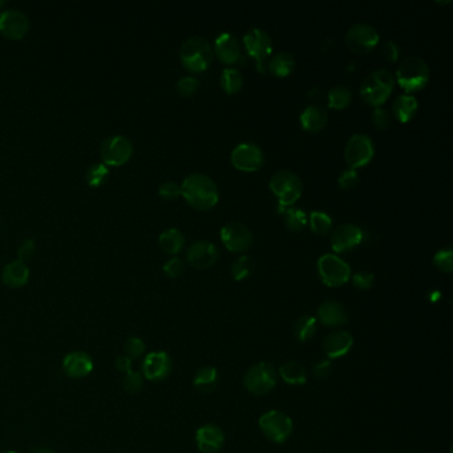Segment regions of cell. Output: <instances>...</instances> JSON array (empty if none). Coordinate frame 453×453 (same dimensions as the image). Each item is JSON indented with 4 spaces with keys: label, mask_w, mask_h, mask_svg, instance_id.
<instances>
[{
    "label": "cell",
    "mask_w": 453,
    "mask_h": 453,
    "mask_svg": "<svg viewBox=\"0 0 453 453\" xmlns=\"http://www.w3.org/2000/svg\"><path fill=\"white\" fill-rule=\"evenodd\" d=\"M181 196L192 207L200 212L212 210L219 200L217 185L209 176L201 173H193L185 178Z\"/></svg>",
    "instance_id": "cell-1"
},
{
    "label": "cell",
    "mask_w": 453,
    "mask_h": 453,
    "mask_svg": "<svg viewBox=\"0 0 453 453\" xmlns=\"http://www.w3.org/2000/svg\"><path fill=\"white\" fill-rule=\"evenodd\" d=\"M213 48L209 41L200 36H193L186 39L181 50L180 59L185 69L192 73H200L206 71L213 62Z\"/></svg>",
    "instance_id": "cell-2"
},
{
    "label": "cell",
    "mask_w": 453,
    "mask_h": 453,
    "mask_svg": "<svg viewBox=\"0 0 453 453\" xmlns=\"http://www.w3.org/2000/svg\"><path fill=\"white\" fill-rule=\"evenodd\" d=\"M400 88L408 93L419 92L429 82V67L419 56L404 59L396 69V80Z\"/></svg>",
    "instance_id": "cell-3"
},
{
    "label": "cell",
    "mask_w": 453,
    "mask_h": 453,
    "mask_svg": "<svg viewBox=\"0 0 453 453\" xmlns=\"http://www.w3.org/2000/svg\"><path fill=\"white\" fill-rule=\"evenodd\" d=\"M395 86V77L387 69L369 73L360 85V96L369 105L379 108L386 102Z\"/></svg>",
    "instance_id": "cell-4"
},
{
    "label": "cell",
    "mask_w": 453,
    "mask_h": 453,
    "mask_svg": "<svg viewBox=\"0 0 453 453\" xmlns=\"http://www.w3.org/2000/svg\"><path fill=\"white\" fill-rule=\"evenodd\" d=\"M270 190L277 196L282 206H291L302 196L301 178L290 170H278L270 178Z\"/></svg>",
    "instance_id": "cell-5"
},
{
    "label": "cell",
    "mask_w": 453,
    "mask_h": 453,
    "mask_svg": "<svg viewBox=\"0 0 453 453\" xmlns=\"http://www.w3.org/2000/svg\"><path fill=\"white\" fill-rule=\"evenodd\" d=\"M318 272L322 282L329 287H340L350 281V265L335 254H324L318 259Z\"/></svg>",
    "instance_id": "cell-6"
},
{
    "label": "cell",
    "mask_w": 453,
    "mask_h": 453,
    "mask_svg": "<svg viewBox=\"0 0 453 453\" xmlns=\"http://www.w3.org/2000/svg\"><path fill=\"white\" fill-rule=\"evenodd\" d=\"M278 380L277 371L268 362H261L248 369L243 378V386L252 395H266Z\"/></svg>",
    "instance_id": "cell-7"
},
{
    "label": "cell",
    "mask_w": 453,
    "mask_h": 453,
    "mask_svg": "<svg viewBox=\"0 0 453 453\" xmlns=\"http://www.w3.org/2000/svg\"><path fill=\"white\" fill-rule=\"evenodd\" d=\"M133 149V144L127 136H111L101 144V158L105 165L121 167L131 160Z\"/></svg>",
    "instance_id": "cell-8"
},
{
    "label": "cell",
    "mask_w": 453,
    "mask_h": 453,
    "mask_svg": "<svg viewBox=\"0 0 453 453\" xmlns=\"http://www.w3.org/2000/svg\"><path fill=\"white\" fill-rule=\"evenodd\" d=\"M259 428L270 441L284 444L293 434V420L281 411H269L259 418Z\"/></svg>",
    "instance_id": "cell-9"
},
{
    "label": "cell",
    "mask_w": 453,
    "mask_h": 453,
    "mask_svg": "<svg viewBox=\"0 0 453 453\" xmlns=\"http://www.w3.org/2000/svg\"><path fill=\"white\" fill-rule=\"evenodd\" d=\"M243 46L248 55L255 60L257 69L261 73H265L266 60L272 52V43L268 33L261 28H252L243 35Z\"/></svg>",
    "instance_id": "cell-10"
},
{
    "label": "cell",
    "mask_w": 453,
    "mask_h": 453,
    "mask_svg": "<svg viewBox=\"0 0 453 453\" xmlns=\"http://www.w3.org/2000/svg\"><path fill=\"white\" fill-rule=\"evenodd\" d=\"M373 154H375L373 142L369 136L363 133L351 136L344 149L347 165L350 169H355V170L363 168L369 164L371 160L373 158Z\"/></svg>",
    "instance_id": "cell-11"
},
{
    "label": "cell",
    "mask_w": 453,
    "mask_h": 453,
    "mask_svg": "<svg viewBox=\"0 0 453 453\" xmlns=\"http://www.w3.org/2000/svg\"><path fill=\"white\" fill-rule=\"evenodd\" d=\"M379 41L380 36L376 28L364 23L355 24L346 34V44L349 50L358 55L369 53L379 44Z\"/></svg>",
    "instance_id": "cell-12"
},
{
    "label": "cell",
    "mask_w": 453,
    "mask_h": 453,
    "mask_svg": "<svg viewBox=\"0 0 453 453\" xmlns=\"http://www.w3.org/2000/svg\"><path fill=\"white\" fill-rule=\"evenodd\" d=\"M221 239L225 248L232 252H245L252 248V230L241 222H229L221 229Z\"/></svg>",
    "instance_id": "cell-13"
},
{
    "label": "cell",
    "mask_w": 453,
    "mask_h": 453,
    "mask_svg": "<svg viewBox=\"0 0 453 453\" xmlns=\"http://www.w3.org/2000/svg\"><path fill=\"white\" fill-rule=\"evenodd\" d=\"M230 161L235 169L246 173H252L262 168L264 153L258 145L252 142H243L237 145L233 149Z\"/></svg>",
    "instance_id": "cell-14"
},
{
    "label": "cell",
    "mask_w": 453,
    "mask_h": 453,
    "mask_svg": "<svg viewBox=\"0 0 453 453\" xmlns=\"http://www.w3.org/2000/svg\"><path fill=\"white\" fill-rule=\"evenodd\" d=\"M30 30V19L19 10H4L0 12V34L12 40L24 37Z\"/></svg>",
    "instance_id": "cell-15"
},
{
    "label": "cell",
    "mask_w": 453,
    "mask_h": 453,
    "mask_svg": "<svg viewBox=\"0 0 453 453\" xmlns=\"http://www.w3.org/2000/svg\"><path fill=\"white\" fill-rule=\"evenodd\" d=\"M217 248L207 241H197L192 243L187 249L186 259L189 265L194 269H210L219 261Z\"/></svg>",
    "instance_id": "cell-16"
},
{
    "label": "cell",
    "mask_w": 453,
    "mask_h": 453,
    "mask_svg": "<svg viewBox=\"0 0 453 453\" xmlns=\"http://www.w3.org/2000/svg\"><path fill=\"white\" fill-rule=\"evenodd\" d=\"M364 238L363 230L353 223H342L331 234V248L335 252H350Z\"/></svg>",
    "instance_id": "cell-17"
},
{
    "label": "cell",
    "mask_w": 453,
    "mask_h": 453,
    "mask_svg": "<svg viewBox=\"0 0 453 453\" xmlns=\"http://www.w3.org/2000/svg\"><path fill=\"white\" fill-rule=\"evenodd\" d=\"M172 372V360L169 355L164 351H154L148 353L141 366L142 378L151 382L164 380Z\"/></svg>",
    "instance_id": "cell-18"
},
{
    "label": "cell",
    "mask_w": 453,
    "mask_h": 453,
    "mask_svg": "<svg viewBox=\"0 0 453 453\" xmlns=\"http://www.w3.org/2000/svg\"><path fill=\"white\" fill-rule=\"evenodd\" d=\"M93 360L84 351H73L63 359V371L71 379H83L93 371Z\"/></svg>",
    "instance_id": "cell-19"
},
{
    "label": "cell",
    "mask_w": 453,
    "mask_h": 453,
    "mask_svg": "<svg viewBox=\"0 0 453 453\" xmlns=\"http://www.w3.org/2000/svg\"><path fill=\"white\" fill-rule=\"evenodd\" d=\"M197 447L202 453H217L222 450L225 435L216 424H205L196 434Z\"/></svg>",
    "instance_id": "cell-20"
},
{
    "label": "cell",
    "mask_w": 453,
    "mask_h": 453,
    "mask_svg": "<svg viewBox=\"0 0 453 453\" xmlns=\"http://www.w3.org/2000/svg\"><path fill=\"white\" fill-rule=\"evenodd\" d=\"M213 53L226 66H234L242 60L239 43L233 35L223 33L216 39Z\"/></svg>",
    "instance_id": "cell-21"
},
{
    "label": "cell",
    "mask_w": 453,
    "mask_h": 453,
    "mask_svg": "<svg viewBox=\"0 0 453 453\" xmlns=\"http://www.w3.org/2000/svg\"><path fill=\"white\" fill-rule=\"evenodd\" d=\"M353 338L347 331H335L323 342V350L330 359H339L351 351Z\"/></svg>",
    "instance_id": "cell-22"
},
{
    "label": "cell",
    "mask_w": 453,
    "mask_h": 453,
    "mask_svg": "<svg viewBox=\"0 0 453 453\" xmlns=\"http://www.w3.org/2000/svg\"><path fill=\"white\" fill-rule=\"evenodd\" d=\"M1 281L7 287L20 288L30 281V269L21 261H12L4 266L1 271Z\"/></svg>",
    "instance_id": "cell-23"
},
{
    "label": "cell",
    "mask_w": 453,
    "mask_h": 453,
    "mask_svg": "<svg viewBox=\"0 0 453 453\" xmlns=\"http://www.w3.org/2000/svg\"><path fill=\"white\" fill-rule=\"evenodd\" d=\"M347 311L343 304L335 301L322 303L318 308L319 322L327 327L342 326L347 322Z\"/></svg>",
    "instance_id": "cell-24"
},
{
    "label": "cell",
    "mask_w": 453,
    "mask_h": 453,
    "mask_svg": "<svg viewBox=\"0 0 453 453\" xmlns=\"http://www.w3.org/2000/svg\"><path fill=\"white\" fill-rule=\"evenodd\" d=\"M418 109H419V102L416 100V98L411 95H402L396 98L392 104V113L402 124H405L415 118Z\"/></svg>",
    "instance_id": "cell-25"
},
{
    "label": "cell",
    "mask_w": 453,
    "mask_h": 453,
    "mask_svg": "<svg viewBox=\"0 0 453 453\" xmlns=\"http://www.w3.org/2000/svg\"><path fill=\"white\" fill-rule=\"evenodd\" d=\"M301 125L303 129L310 133H317L327 124V112L320 107H307L301 115Z\"/></svg>",
    "instance_id": "cell-26"
},
{
    "label": "cell",
    "mask_w": 453,
    "mask_h": 453,
    "mask_svg": "<svg viewBox=\"0 0 453 453\" xmlns=\"http://www.w3.org/2000/svg\"><path fill=\"white\" fill-rule=\"evenodd\" d=\"M158 243H160V248L167 254L176 255L184 249V233L176 228L167 229L158 237Z\"/></svg>",
    "instance_id": "cell-27"
},
{
    "label": "cell",
    "mask_w": 453,
    "mask_h": 453,
    "mask_svg": "<svg viewBox=\"0 0 453 453\" xmlns=\"http://www.w3.org/2000/svg\"><path fill=\"white\" fill-rule=\"evenodd\" d=\"M268 68L277 77H287L295 69V59L288 52H279L271 57Z\"/></svg>",
    "instance_id": "cell-28"
},
{
    "label": "cell",
    "mask_w": 453,
    "mask_h": 453,
    "mask_svg": "<svg viewBox=\"0 0 453 453\" xmlns=\"http://www.w3.org/2000/svg\"><path fill=\"white\" fill-rule=\"evenodd\" d=\"M219 383V372L212 366H206L198 369L194 375L193 385L196 389L202 394L212 392Z\"/></svg>",
    "instance_id": "cell-29"
},
{
    "label": "cell",
    "mask_w": 453,
    "mask_h": 453,
    "mask_svg": "<svg viewBox=\"0 0 453 453\" xmlns=\"http://www.w3.org/2000/svg\"><path fill=\"white\" fill-rule=\"evenodd\" d=\"M279 376L291 386H302L307 380L306 369L301 363L294 360L287 362L279 369Z\"/></svg>",
    "instance_id": "cell-30"
},
{
    "label": "cell",
    "mask_w": 453,
    "mask_h": 453,
    "mask_svg": "<svg viewBox=\"0 0 453 453\" xmlns=\"http://www.w3.org/2000/svg\"><path fill=\"white\" fill-rule=\"evenodd\" d=\"M219 83L222 89L228 93V95H235L241 91L242 85H243V77L241 75V72L234 68H226L222 71Z\"/></svg>",
    "instance_id": "cell-31"
},
{
    "label": "cell",
    "mask_w": 453,
    "mask_h": 453,
    "mask_svg": "<svg viewBox=\"0 0 453 453\" xmlns=\"http://www.w3.org/2000/svg\"><path fill=\"white\" fill-rule=\"evenodd\" d=\"M317 333V319L310 315L301 317L294 324V334L299 342H308Z\"/></svg>",
    "instance_id": "cell-32"
},
{
    "label": "cell",
    "mask_w": 453,
    "mask_h": 453,
    "mask_svg": "<svg viewBox=\"0 0 453 453\" xmlns=\"http://www.w3.org/2000/svg\"><path fill=\"white\" fill-rule=\"evenodd\" d=\"M353 100V93L347 86L338 85L329 91V107L333 109H344Z\"/></svg>",
    "instance_id": "cell-33"
},
{
    "label": "cell",
    "mask_w": 453,
    "mask_h": 453,
    "mask_svg": "<svg viewBox=\"0 0 453 453\" xmlns=\"http://www.w3.org/2000/svg\"><path fill=\"white\" fill-rule=\"evenodd\" d=\"M108 178H109V169L105 164H101V163L92 164L85 172L86 184L92 187L102 186L108 181Z\"/></svg>",
    "instance_id": "cell-34"
},
{
    "label": "cell",
    "mask_w": 453,
    "mask_h": 453,
    "mask_svg": "<svg viewBox=\"0 0 453 453\" xmlns=\"http://www.w3.org/2000/svg\"><path fill=\"white\" fill-rule=\"evenodd\" d=\"M252 270H254V261H252V257L242 255L233 264L230 271H232V277L234 278L235 281L241 282L250 277Z\"/></svg>",
    "instance_id": "cell-35"
},
{
    "label": "cell",
    "mask_w": 453,
    "mask_h": 453,
    "mask_svg": "<svg viewBox=\"0 0 453 453\" xmlns=\"http://www.w3.org/2000/svg\"><path fill=\"white\" fill-rule=\"evenodd\" d=\"M308 223L311 230L318 235L327 234L333 228V219L323 212H313L310 214Z\"/></svg>",
    "instance_id": "cell-36"
},
{
    "label": "cell",
    "mask_w": 453,
    "mask_h": 453,
    "mask_svg": "<svg viewBox=\"0 0 453 453\" xmlns=\"http://www.w3.org/2000/svg\"><path fill=\"white\" fill-rule=\"evenodd\" d=\"M286 226L293 232H301L307 225V217L304 212L297 207H290L285 212Z\"/></svg>",
    "instance_id": "cell-37"
},
{
    "label": "cell",
    "mask_w": 453,
    "mask_h": 453,
    "mask_svg": "<svg viewBox=\"0 0 453 453\" xmlns=\"http://www.w3.org/2000/svg\"><path fill=\"white\" fill-rule=\"evenodd\" d=\"M124 353L131 360H136L145 353V343L137 336H131L124 344Z\"/></svg>",
    "instance_id": "cell-38"
},
{
    "label": "cell",
    "mask_w": 453,
    "mask_h": 453,
    "mask_svg": "<svg viewBox=\"0 0 453 453\" xmlns=\"http://www.w3.org/2000/svg\"><path fill=\"white\" fill-rule=\"evenodd\" d=\"M142 387H144V378L140 372L131 371L125 375V378L122 380V388L125 389V392H128L131 395H136V394L141 392Z\"/></svg>",
    "instance_id": "cell-39"
},
{
    "label": "cell",
    "mask_w": 453,
    "mask_h": 453,
    "mask_svg": "<svg viewBox=\"0 0 453 453\" xmlns=\"http://www.w3.org/2000/svg\"><path fill=\"white\" fill-rule=\"evenodd\" d=\"M434 265L443 272H452L453 252L452 249H441L434 257Z\"/></svg>",
    "instance_id": "cell-40"
},
{
    "label": "cell",
    "mask_w": 453,
    "mask_h": 453,
    "mask_svg": "<svg viewBox=\"0 0 453 453\" xmlns=\"http://www.w3.org/2000/svg\"><path fill=\"white\" fill-rule=\"evenodd\" d=\"M200 83L193 76H185L177 83V91L183 98H190L198 91Z\"/></svg>",
    "instance_id": "cell-41"
},
{
    "label": "cell",
    "mask_w": 453,
    "mask_h": 453,
    "mask_svg": "<svg viewBox=\"0 0 453 453\" xmlns=\"http://www.w3.org/2000/svg\"><path fill=\"white\" fill-rule=\"evenodd\" d=\"M158 196L165 201H174L181 196V185L173 181H167L160 186Z\"/></svg>",
    "instance_id": "cell-42"
},
{
    "label": "cell",
    "mask_w": 453,
    "mask_h": 453,
    "mask_svg": "<svg viewBox=\"0 0 453 453\" xmlns=\"http://www.w3.org/2000/svg\"><path fill=\"white\" fill-rule=\"evenodd\" d=\"M35 252H36V242H35V239L27 238V239H24L20 243V246L17 249V259L26 264L27 261H30L34 257Z\"/></svg>",
    "instance_id": "cell-43"
},
{
    "label": "cell",
    "mask_w": 453,
    "mask_h": 453,
    "mask_svg": "<svg viewBox=\"0 0 453 453\" xmlns=\"http://www.w3.org/2000/svg\"><path fill=\"white\" fill-rule=\"evenodd\" d=\"M373 282H375L373 274L369 272V271H364V270L356 272L353 277V286L356 288H359V290H363V291H367L369 288H372Z\"/></svg>",
    "instance_id": "cell-44"
},
{
    "label": "cell",
    "mask_w": 453,
    "mask_h": 453,
    "mask_svg": "<svg viewBox=\"0 0 453 453\" xmlns=\"http://www.w3.org/2000/svg\"><path fill=\"white\" fill-rule=\"evenodd\" d=\"M359 183V174L355 169H347L342 173V176L339 177L338 184L340 186V189L343 190H350L356 186Z\"/></svg>",
    "instance_id": "cell-45"
},
{
    "label": "cell",
    "mask_w": 453,
    "mask_h": 453,
    "mask_svg": "<svg viewBox=\"0 0 453 453\" xmlns=\"http://www.w3.org/2000/svg\"><path fill=\"white\" fill-rule=\"evenodd\" d=\"M184 262L180 258H172L164 265V272L168 275L169 278L174 279L183 275L184 272Z\"/></svg>",
    "instance_id": "cell-46"
},
{
    "label": "cell",
    "mask_w": 453,
    "mask_h": 453,
    "mask_svg": "<svg viewBox=\"0 0 453 453\" xmlns=\"http://www.w3.org/2000/svg\"><path fill=\"white\" fill-rule=\"evenodd\" d=\"M372 121H373V125L376 127V129L386 131L391 125V116H389V113L387 112L386 109L376 108L373 111V115H372Z\"/></svg>",
    "instance_id": "cell-47"
},
{
    "label": "cell",
    "mask_w": 453,
    "mask_h": 453,
    "mask_svg": "<svg viewBox=\"0 0 453 453\" xmlns=\"http://www.w3.org/2000/svg\"><path fill=\"white\" fill-rule=\"evenodd\" d=\"M380 52H382V56L386 59L387 62L396 63L399 60V56H400V47L395 41L388 40L382 46Z\"/></svg>",
    "instance_id": "cell-48"
},
{
    "label": "cell",
    "mask_w": 453,
    "mask_h": 453,
    "mask_svg": "<svg viewBox=\"0 0 453 453\" xmlns=\"http://www.w3.org/2000/svg\"><path fill=\"white\" fill-rule=\"evenodd\" d=\"M331 369H333V364L330 360H319L317 364H314L313 367V373L317 379H326L329 378V375L331 373Z\"/></svg>",
    "instance_id": "cell-49"
},
{
    "label": "cell",
    "mask_w": 453,
    "mask_h": 453,
    "mask_svg": "<svg viewBox=\"0 0 453 453\" xmlns=\"http://www.w3.org/2000/svg\"><path fill=\"white\" fill-rule=\"evenodd\" d=\"M115 367L118 372H122L127 375L128 372L132 371V360L125 355H120L115 360Z\"/></svg>",
    "instance_id": "cell-50"
},
{
    "label": "cell",
    "mask_w": 453,
    "mask_h": 453,
    "mask_svg": "<svg viewBox=\"0 0 453 453\" xmlns=\"http://www.w3.org/2000/svg\"><path fill=\"white\" fill-rule=\"evenodd\" d=\"M33 453H55L52 450H50V448H44V447H41V448H37V450H35L34 452Z\"/></svg>",
    "instance_id": "cell-51"
},
{
    "label": "cell",
    "mask_w": 453,
    "mask_h": 453,
    "mask_svg": "<svg viewBox=\"0 0 453 453\" xmlns=\"http://www.w3.org/2000/svg\"><path fill=\"white\" fill-rule=\"evenodd\" d=\"M4 453H17V452H14V451H8V452H4Z\"/></svg>",
    "instance_id": "cell-52"
},
{
    "label": "cell",
    "mask_w": 453,
    "mask_h": 453,
    "mask_svg": "<svg viewBox=\"0 0 453 453\" xmlns=\"http://www.w3.org/2000/svg\"><path fill=\"white\" fill-rule=\"evenodd\" d=\"M4 4V1H0V6H3Z\"/></svg>",
    "instance_id": "cell-53"
}]
</instances>
